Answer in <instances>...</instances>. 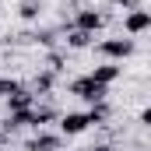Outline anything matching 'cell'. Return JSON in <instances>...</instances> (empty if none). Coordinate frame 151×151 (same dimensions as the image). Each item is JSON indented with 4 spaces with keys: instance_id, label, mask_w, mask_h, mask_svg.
<instances>
[{
    "instance_id": "5",
    "label": "cell",
    "mask_w": 151,
    "mask_h": 151,
    "mask_svg": "<svg viewBox=\"0 0 151 151\" xmlns=\"http://www.w3.org/2000/svg\"><path fill=\"white\" fill-rule=\"evenodd\" d=\"M25 151H63V134L56 130H35L28 141H25Z\"/></svg>"
},
{
    "instance_id": "1",
    "label": "cell",
    "mask_w": 151,
    "mask_h": 151,
    "mask_svg": "<svg viewBox=\"0 0 151 151\" xmlns=\"http://www.w3.org/2000/svg\"><path fill=\"white\" fill-rule=\"evenodd\" d=\"M95 53L102 56V60H109V63H123V60H130L134 53H137V42L127 35H109V39H102L99 46H95Z\"/></svg>"
},
{
    "instance_id": "17",
    "label": "cell",
    "mask_w": 151,
    "mask_h": 151,
    "mask_svg": "<svg viewBox=\"0 0 151 151\" xmlns=\"http://www.w3.org/2000/svg\"><path fill=\"white\" fill-rule=\"evenodd\" d=\"M0 4H4V0H0Z\"/></svg>"
},
{
    "instance_id": "4",
    "label": "cell",
    "mask_w": 151,
    "mask_h": 151,
    "mask_svg": "<svg viewBox=\"0 0 151 151\" xmlns=\"http://www.w3.org/2000/svg\"><path fill=\"white\" fill-rule=\"evenodd\" d=\"M74 28H81V32H102V25H106V14L99 11V7H91V4H84V7H77L74 21H70Z\"/></svg>"
},
{
    "instance_id": "7",
    "label": "cell",
    "mask_w": 151,
    "mask_h": 151,
    "mask_svg": "<svg viewBox=\"0 0 151 151\" xmlns=\"http://www.w3.org/2000/svg\"><path fill=\"white\" fill-rule=\"evenodd\" d=\"M88 77L109 88V84H116V81L123 77V63H109V60H102L99 67H91V70H88Z\"/></svg>"
},
{
    "instance_id": "16",
    "label": "cell",
    "mask_w": 151,
    "mask_h": 151,
    "mask_svg": "<svg viewBox=\"0 0 151 151\" xmlns=\"http://www.w3.org/2000/svg\"><path fill=\"white\" fill-rule=\"evenodd\" d=\"M137 151H148V148H137Z\"/></svg>"
},
{
    "instance_id": "13",
    "label": "cell",
    "mask_w": 151,
    "mask_h": 151,
    "mask_svg": "<svg viewBox=\"0 0 151 151\" xmlns=\"http://www.w3.org/2000/svg\"><path fill=\"white\" fill-rule=\"evenodd\" d=\"M81 151H116V148L106 144V141H99V144H88V148H81Z\"/></svg>"
},
{
    "instance_id": "6",
    "label": "cell",
    "mask_w": 151,
    "mask_h": 151,
    "mask_svg": "<svg viewBox=\"0 0 151 151\" xmlns=\"http://www.w3.org/2000/svg\"><path fill=\"white\" fill-rule=\"evenodd\" d=\"M88 127H91L88 109H84V113H63L60 116V134H63V137H81Z\"/></svg>"
},
{
    "instance_id": "9",
    "label": "cell",
    "mask_w": 151,
    "mask_h": 151,
    "mask_svg": "<svg viewBox=\"0 0 151 151\" xmlns=\"http://www.w3.org/2000/svg\"><path fill=\"white\" fill-rule=\"evenodd\" d=\"M91 42H95L91 32H81V28H74V25H67V35H63V46H67V49H88Z\"/></svg>"
},
{
    "instance_id": "3",
    "label": "cell",
    "mask_w": 151,
    "mask_h": 151,
    "mask_svg": "<svg viewBox=\"0 0 151 151\" xmlns=\"http://www.w3.org/2000/svg\"><path fill=\"white\" fill-rule=\"evenodd\" d=\"M144 32H151V11H148V7L127 11V14H123V35L137 39V35H144Z\"/></svg>"
},
{
    "instance_id": "11",
    "label": "cell",
    "mask_w": 151,
    "mask_h": 151,
    "mask_svg": "<svg viewBox=\"0 0 151 151\" xmlns=\"http://www.w3.org/2000/svg\"><path fill=\"white\" fill-rule=\"evenodd\" d=\"M88 119H91V127H106V123H109V102L88 106Z\"/></svg>"
},
{
    "instance_id": "12",
    "label": "cell",
    "mask_w": 151,
    "mask_h": 151,
    "mask_svg": "<svg viewBox=\"0 0 151 151\" xmlns=\"http://www.w3.org/2000/svg\"><path fill=\"white\" fill-rule=\"evenodd\" d=\"M18 88H21V81H14V77H0V99H11Z\"/></svg>"
},
{
    "instance_id": "8",
    "label": "cell",
    "mask_w": 151,
    "mask_h": 151,
    "mask_svg": "<svg viewBox=\"0 0 151 151\" xmlns=\"http://www.w3.org/2000/svg\"><path fill=\"white\" fill-rule=\"evenodd\" d=\"M53 84H56V70H46V67H42V70L32 77V84H28V88L35 91V99H46V95L53 91Z\"/></svg>"
},
{
    "instance_id": "15",
    "label": "cell",
    "mask_w": 151,
    "mask_h": 151,
    "mask_svg": "<svg viewBox=\"0 0 151 151\" xmlns=\"http://www.w3.org/2000/svg\"><path fill=\"white\" fill-rule=\"evenodd\" d=\"M141 123L151 130V106H144V109H141Z\"/></svg>"
},
{
    "instance_id": "10",
    "label": "cell",
    "mask_w": 151,
    "mask_h": 151,
    "mask_svg": "<svg viewBox=\"0 0 151 151\" xmlns=\"http://www.w3.org/2000/svg\"><path fill=\"white\" fill-rule=\"evenodd\" d=\"M18 18L28 21V25L39 21V18H42V0H21V4H18Z\"/></svg>"
},
{
    "instance_id": "2",
    "label": "cell",
    "mask_w": 151,
    "mask_h": 151,
    "mask_svg": "<svg viewBox=\"0 0 151 151\" xmlns=\"http://www.w3.org/2000/svg\"><path fill=\"white\" fill-rule=\"evenodd\" d=\"M67 95H74V99H81V102H88V106H99V102L109 99V88L99 84V81H91L88 74H81V77H74V81L67 84Z\"/></svg>"
},
{
    "instance_id": "14",
    "label": "cell",
    "mask_w": 151,
    "mask_h": 151,
    "mask_svg": "<svg viewBox=\"0 0 151 151\" xmlns=\"http://www.w3.org/2000/svg\"><path fill=\"white\" fill-rule=\"evenodd\" d=\"M116 7H123V11H134V7H141V0H113Z\"/></svg>"
}]
</instances>
